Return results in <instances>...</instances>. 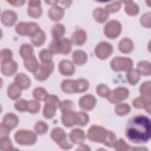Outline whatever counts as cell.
I'll return each mask as SVG.
<instances>
[{
  "label": "cell",
  "mask_w": 151,
  "mask_h": 151,
  "mask_svg": "<svg viewBox=\"0 0 151 151\" xmlns=\"http://www.w3.org/2000/svg\"><path fill=\"white\" fill-rule=\"evenodd\" d=\"M96 97L90 94H86L82 96L79 100V106L81 109L85 110H92L96 104Z\"/></svg>",
  "instance_id": "4fadbf2b"
},
{
  "label": "cell",
  "mask_w": 151,
  "mask_h": 151,
  "mask_svg": "<svg viewBox=\"0 0 151 151\" xmlns=\"http://www.w3.org/2000/svg\"><path fill=\"white\" fill-rule=\"evenodd\" d=\"M40 1H31L29 2V7L28 8V15L34 18H39L42 12V8L40 6Z\"/></svg>",
  "instance_id": "d6986e66"
},
{
  "label": "cell",
  "mask_w": 151,
  "mask_h": 151,
  "mask_svg": "<svg viewBox=\"0 0 151 151\" xmlns=\"http://www.w3.org/2000/svg\"><path fill=\"white\" fill-rule=\"evenodd\" d=\"M107 130L101 126L92 125L87 132V137L92 142L103 143Z\"/></svg>",
  "instance_id": "ba28073f"
},
{
  "label": "cell",
  "mask_w": 151,
  "mask_h": 151,
  "mask_svg": "<svg viewBox=\"0 0 151 151\" xmlns=\"http://www.w3.org/2000/svg\"><path fill=\"white\" fill-rule=\"evenodd\" d=\"M15 142L21 145H32L37 140L36 134L29 130L21 129L14 134Z\"/></svg>",
  "instance_id": "3957f363"
},
{
  "label": "cell",
  "mask_w": 151,
  "mask_h": 151,
  "mask_svg": "<svg viewBox=\"0 0 151 151\" xmlns=\"http://www.w3.org/2000/svg\"><path fill=\"white\" fill-rule=\"evenodd\" d=\"M130 107L126 103H120L116 106L115 112L119 116H124L128 114L130 111Z\"/></svg>",
  "instance_id": "ab89813d"
},
{
  "label": "cell",
  "mask_w": 151,
  "mask_h": 151,
  "mask_svg": "<svg viewBox=\"0 0 151 151\" xmlns=\"http://www.w3.org/2000/svg\"><path fill=\"white\" fill-rule=\"evenodd\" d=\"M147 14H145L140 18L141 24L143 25L145 27L149 28L150 27V17L148 18H146Z\"/></svg>",
  "instance_id": "db71d44e"
},
{
  "label": "cell",
  "mask_w": 151,
  "mask_h": 151,
  "mask_svg": "<svg viewBox=\"0 0 151 151\" xmlns=\"http://www.w3.org/2000/svg\"><path fill=\"white\" fill-rule=\"evenodd\" d=\"M1 63H5L10 60H12V52L9 49H3L1 51L0 54Z\"/></svg>",
  "instance_id": "c3c4849f"
},
{
  "label": "cell",
  "mask_w": 151,
  "mask_h": 151,
  "mask_svg": "<svg viewBox=\"0 0 151 151\" xmlns=\"http://www.w3.org/2000/svg\"><path fill=\"white\" fill-rule=\"evenodd\" d=\"M2 23L5 26L13 25L17 19V15L16 13L11 10L4 11L1 17Z\"/></svg>",
  "instance_id": "e0dca14e"
},
{
  "label": "cell",
  "mask_w": 151,
  "mask_h": 151,
  "mask_svg": "<svg viewBox=\"0 0 151 151\" xmlns=\"http://www.w3.org/2000/svg\"><path fill=\"white\" fill-rule=\"evenodd\" d=\"M24 65L25 68L30 72L34 73L38 68L39 65L35 56H32L30 58L25 59L24 60Z\"/></svg>",
  "instance_id": "d6a6232c"
},
{
  "label": "cell",
  "mask_w": 151,
  "mask_h": 151,
  "mask_svg": "<svg viewBox=\"0 0 151 151\" xmlns=\"http://www.w3.org/2000/svg\"><path fill=\"white\" fill-rule=\"evenodd\" d=\"M65 30V27L63 24L60 23L55 24L52 26L51 28V35L54 39H60L64 35Z\"/></svg>",
  "instance_id": "4dcf8cb0"
},
{
  "label": "cell",
  "mask_w": 151,
  "mask_h": 151,
  "mask_svg": "<svg viewBox=\"0 0 151 151\" xmlns=\"http://www.w3.org/2000/svg\"><path fill=\"white\" fill-rule=\"evenodd\" d=\"M121 7L120 2H114L110 4H108L106 6V10L109 12H115L118 11Z\"/></svg>",
  "instance_id": "f5cc1de1"
},
{
  "label": "cell",
  "mask_w": 151,
  "mask_h": 151,
  "mask_svg": "<svg viewBox=\"0 0 151 151\" xmlns=\"http://www.w3.org/2000/svg\"><path fill=\"white\" fill-rule=\"evenodd\" d=\"M62 90L68 94L76 93V80H64L61 84Z\"/></svg>",
  "instance_id": "484cf974"
},
{
  "label": "cell",
  "mask_w": 151,
  "mask_h": 151,
  "mask_svg": "<svg viewBox=\"0 0 151 151\" xmlns=\"http://www.w3.org/2000/svg\"><path fill=\"white\" fill-rule=\"evenodd\" d=\"M60 101L58 97L54 94H48L45 100V105L43 109V115L48 119L52 118L59 106Z\"/></svg>",
  "instance_id": "5b68a950"
},
{
  "label": "cell",
  "mask_w": 151,
  "mask_h": 151,
  "mask_svg": "<svg viewBox=\"0 0 151 151\" xmlns=\"http://www.w3.org/2000/svg\"><path fill=\"white\" fill-rule=\"evenodd\" d=\"M7 94L11 100H17L21 95V89L15 83H12L8 87Z\"/></svg>",
  "instance_id": "4316f807"
},
{
  "label": "cell",
  "mask_w": 151,
  "mask_h": 151,
  "mask_svg": "<svg viewBox=\"0 0 151 151\" xmlns=\"http://www.w3.org/2000/svg\"><path fill=\"white\" fill-rule=\"evenodd\" d=\"M77 124L80 126H86L89 121L88 115L87 113L83 111H78L77 113Z\"/></svg>",
  "instance_id": "7bdbcfd3"
},
{
  "label": "cell",
  "mask_w": 151,
  "mask_h": 151,
  "mask_svg": "<svg viewBox=\"0 0 151 151\" xmlns=\"http://www.w3.org/2000/svg\"><path fill=\"white\" fill-rule=\"evenodd\" d=\"M35 130L38 134H44L48 130V124L43 121H38L35 124Z\"/></svg>",
  "instance_id": "ee69618b"
},
{
  "label": "cell",
  "mask_w": 151,
  "mask_h": 151,
  "mask_svg": "<svg viewBox=\"0 0 151 151\" xmlns=\"http://www.w3.org/2000/svg\"><path fill=\"white\" fill-rule=\"evenodd\" d=\"M150 98H147L146 96H141L135 99L133 101V106L137 109H141L145 107L146 109H148V112L150 113Z\"/></svg>",
  "instance_id": "cb8c5ba5"
},
{
  "label": "cell",
  "mask_w": 151,
  "mask_h": 151,
  "mask_svg": "<svg viewBox=\"0 0 151 151\" xmlns=\"http://www.w3.org/2000/svg\"><path fill=\"white\" fill-rule=\"evenodd\" d=\"M85 134L84 131L80 129H73L69 134L70 141L73 143L80 145L83 143L85 140Z\"/></svg>",
  "instance_id": "ffe728a7"
},
{
  "label": "cell",
  "mask_w": 151,
  "mask_h": 151,
  "mask_svg": "<svg viewBox=\"0 0 151 151\" xmlns=\"http://www.w3.org/2000/svg\"><path fill=\"white\" fill-rule=\"evenodd\" d=\"M48 95L45 89L41 87L35 88L32 92L33 97L37 101H45Z\"/></svg>",
  "instance_id": "e575fe53"
},
{
  "label": "cell",
  "mask_w": 151,
  "mask_h": 151,
  "mask_svg": "<svg viewBox=\"0 0 151 151\" xmlns=\"http://www.w3.org/2000/svg\"><path fill=\"white\" fill-rule=\"evenodd\" d=\"M41 108L40 103L37 100H29L27 104V111L32 114L38 113Z\"/></svg>",
  "instance_id": "b9f144b4"
},
{
  "label": "cell",
  "mask_w": 151,
  "mask_h": 151,
  "mask_svg": "<svg viewBox=\"0 0 151 151\" xmlns=\"http://www.w3.org/2000/svg\"><path fill=\"white\" fill-rule=\"evenodd\" d=\"M50 51L53 54H68L72 49V42L67 38L54 39L49 46Z\"/></svg>",
  "instance_id": "7a4b0ae2"
},
{
  "label": "cell",
  "mask_w": 151,
  "mask_h": 151,
  "mask_svg": "<svg viewBox=\"0 0 151 151\" xmlns=\"http://www.w3.org/2000/svg\"><path fill=\"white\" fill-rule=\"evenodd\" d=\"M14 83L21 89L25 90L29 87L31 80L27 74L21 73L18 74L14 79Z\"/></svg>",
  "instance_id": "44dd1931"
},
{
  "label": "cell",
  "mask_w": 151,
  "mask_h": 151,
  "mask_svg": "<svg viewBox=\"0 0 151 151\" xmlns=\"http://www.w3.org/2000/svg\"><path fill=\"white\" fill-rule=\"evenodd\" d=\"M54 68V64L52 61L42 63L34 73L35 78L39 81H44L51 74Z\"/></svg>",
  "instance_id": "9c48e42d"
},
{
  "label": "cell",
  "mask_w": 151,
  "mask_h": 151,
  "mask_svg": "<svg viewBox=\"0 0 151 151\" xmlns=\"http://www.w3.org/2000/svg\"><path fill=\"white\" fill-rule=\"evenodd\" d=\"M88 82L86 79L78 78L76 80V93H83L88 88Z\"/></svg>",
  "instance_id": "8d00e7d4"
},
{
  "label": "cell",
  "mask_w": 151,
  "mask_h": 151,
  "mask_svg": "<svg viewBox=\"0 0 151 151\" xmlns=\"http://www.w3.org/2000/svg\"><path fill=\"white\" fill-rule=\"evenodd\" d=\"M111 67L115 71H129L132 69L133 61L127 57H116L111 61Z\"/></svg>",
  "instance_id": "52a82bcc"
},
{
  "label": "cell",
  "mask_w": 151,
  "mask_h": 151,
  "mask_svg": "<svg viewBox=\"0 0 151 151\" xmlns=\"http://www.w3.org/2000/svg\"><path fill=\"white\" fill-rule=\"evenodd\" d=\"M126 3L125 5V11L129 15H135L139 12L138 6L132 1L124 2Z\"/></svg>",
  "instance_id": "74e56055"
},
{
  "label": "cell",
  "mask_w": 151,
  "mask_h": 151,
  "mask_svg": "<svg viewBox=\"0 0 151 151\" xmlns=\"http://www.w3.org/2000/svg\"><path fill=\"white\" fill-rule=\"evenodd\" d=\"M10 133V130L4 126L2 123L1 124V133H0V136L1 138L7 137L8 136L9 133Z\"/></svg>",
  "instance_id": "11a10c76"
},
{
  "label": "cell",
  "mask_w": 151,
  "mask_h": 151,
  "mask_svg": "<svg viewBox=\"0 0 151 151\" xmlns=\"http://www.w3.org/2000/svg\"><path fill=\"white\" fill-rule=\"evenodd\" d=\"M104 34L110 38H116L122 31V25L116 20H111L106 24L104 27Z\"/></svg>",
  "instance_id": "8fae6325"
},
{
  "label": "cell",
  "mask_w": 151,
  "mask_h": 151,
  "mask_svg": "<svg viewBox=\"0 0 151 151\" xmlns=\"http://www.w3.org/2000/svg\"><path fill=\"white\" fill-rule=\"evenodd\" d=\"M112 45L106 41H103L99 43L95 49L96 56L101 60H105L109 57L112 54Z\"/></svg>",
  "instance_id": "7c38bea8"
},
{
  "label": "cell",
  "mask_w": 151,
  "mask_h": 151,
  "mask_svg": "<svg viewBox=\"0 0 151 151\" xmlns=\"http://www.w3.org/2000/svg\"><path fill=\"white\" fill-rule=\"evenodd\" d=\"M126 136L135 143H144L150 138L151 124L150 119L145 116H136L131 118L126 127Z\"/></svg>",
  "instance_id": "6da1fadb"
},
{
  "label": "cell",
  "mask_w": 151,
  "mask_h": 151,
  "mask_svg": "<svg viewBox=\"0 0 151 151\" xmlns=\"http://www.w3.org/2000/svg\"><path fill=\"white\" fill-rule=\"evenodd\" d=\"M73 60L76 64L81 65L87 61V55L82 50H76L73 54Z\"/></svg>",
  "instance_id": "83f0119b"
},
{
  "label": "cell",
  "mask_w": 151,
  "mask_h": 151,
  "mask_svg": "<svg viewBox=\"0 0 151 151\" xmlns=\"http://www.w3.org/2000/svg\"><path fill=\"white\" fill-rule=\"evenodd\" d=\"M87 35L83 29H78L75 31L71 37V42L77 45H81L86 41Z\"/></svg>",
  "instance_id": "603a6c76"
},
{
  "label": "cell",
  "mask_w": 151,
  "mask_h": 151,
  "mask_svg": "<svg viewBox=\"0 0 151 151\" xmlns=\"http://www.w3.org/2000/svg\"><path fill=\"white\" fill-rule=\"evenodd\" d=\"M60 73L66 76L73 75L75 72V67L72 62L68 60H63L61 61L58 65Z\"/></svg>",
  "instance_id": "5bb4252c"
},
{
  "label": "cell",
  "mask_w": 151,
  "mask_h": 151,
  "mask_svg": "<svg viewBox=\"0 0 151 151\" xmlns=\"http://www.w3.org/2000/svg\"><path fill=\"white\" fill-rule=\"evenodd\" d=\"M93 17L97 22L103 23L109 18V13L106 9L101 8H98L93 11Z\"/></svg>",
  "instance_id": "f1b7e54d"
},
{
  "label": "cell",
  "mask_w": 151,
  "mask_h": 151,
  "mask_svg": "<svg viewBox=\"0 0 151 151\" xmlns=\"http://www.w3.org/2000/svg\"><path fill=\"white\" fill-rule=\"evenodd\" d=\"M60 110L62 112L67 111L68 110H71L73 107V102L70 100H64L60 103L59 106Z\"/></svg>",
  "instance_id": "681fc988"
},
{
  "label": "cell",
  "mask_w": 151,
  "mask_h": 151,
  "mask_svg": "<svg viewBox=\"0 0 151 151\" xmlns=\"http://www.w3.org/2000/svg\"><path fill=\"white\" fill-rule=\"evenodd\" d=\"M64 14V11L63 8L57 5H54L48 11V16L50 18L55 21L60 20L63 17Z\"/></svg>",
  "instance_id": "7402d4cb"
},
{
  "label": "cell",
  "mask_w": 151,
  "mask_h": 151,
  "mask_svg": "<svg viewBox=\"0 0 151 151\" xmlns=\"http://www.w3.org/2000/svg\"><path fill=\"white\" fill-rule=\"evenodd\" d=\"M17 69V63L12 60L1 63V73L5 76H11L16 73Z\"/></svg>",
  "instance_id": "2e32d148"
},
{
  "label": "cell",
  "mask_w": 151,
  "mask_h": 151,
  "mask_svg": "<svg viewBox=\"0 0 151 151\" xmlns=\"http://www.w3.org/2000/svg\"><path fill=\"white\" fill-rule=\"evenodd\" d=\"M61 120L63 124L68 127L77 124V113L73 111L72 110L63 112Z\"/></svg>",
  "instance_id": "9a60e30c"
},
{
  "label": "cell",
  "mask_w": 151,
  "mask_h": 151,
  "mask_svg": "<svg viewBox=\"0 0 151 151\" xmlns=\"http://www.w3.org/2000/svg\"><path fill=\"white\" fill-rule=\"evenodd\" d=\"M8 2L10 3L11 4H12V5L14 6H22L23 5V4L25 2V1H7Z\"/></svg>",
  "instance_id": "9f6ffc18"
},
{
  "label": "cell",
  "mask_w": 151,
  "mask_h": 151,
  "mask_svg": "<svg viewBox=\"0 0 151 151\" xmlns=\"http://www.w3.org/2000/svg\"><path fill=\"white\" fill-rule=\"evenodd\" d=\"M19 53L22 58L25 60L34 56V50L31 45L24 44L21 46Z\"/></svg>",
  "instance_id": "1f68e13d"
},
{
  "label": "cell",
  "mask_w": 151,
  "mask_h": 151,
  "mask_svg": "<svg viewBox=\"0 0 151 151\" xmlns=\"http://www.w3.org/2000/svg\"><path fill=\"white\" fill-rule=\"evenodd\" d=\"M27 104L28 101L24 99H20L18 100L15 104V108L19 111H27Z\"/></svg>",
  "instance_id": "816d5d0a"
},
{
  "label": "cell",
  "mask_w": 151,
  "mask_h": 151,
  "mask_svg": "<svg viewBox=\"0 0 151 151\" xmlns=\"http://www.w3.org/2000/svg\"><path fill=\"white\" fill-rule=\"evenodd\" d=\"M52 55L53 54L49 50L44 49L41 51L39 56L42 63H47L52 61Z\"/></svg>",
  "instance_id": "f6af8a7d"
},
{
  "label": "cell",
  "mask_w": 151,
  "mask_h": 151,
  "mask_svg": "<svg viewBox=\"0 0 151 151\" xmlns=\"http://www.w3.org/2000/svg\"><path fill=\"white\" fill-rule=\"evenodd\" d=\"M129 91L125 87H117L113 91H110L107 100L113 104H119V103L125 100L128 97Z\"/></svg>",
  "instance_id": "30bf717a"
},
{
  "label": "cell",
  "mask_w": 151,
  "mask_h": 151,
  "mask_svg": "<svg viewBox=\"0 0 151 151\" xmlns=\"http://www.w3.org/2000/svg\"><path fill=\"white\" fill-rule=\"evenodd\" d=\"M137 71L140 74L143 76H149L150 74V64L149 62L142 61L138 63Z\"/></svg>",
  "instance_id": "836d02e7"
},
{
  "label": "cell",
  "mask_w": 151,
  "mask_h": 151,
  "mask_svg": "<svg viewBox=\"0 0 151 151\" xmlns=\"http://www.w3.org/2000/svg\"><path fill=\"white\" fill-rule=\"evenodd\" d=\"M119 49L122 53L127 54L130 52L133 49V41L127 38L121 40L119 44Z\"/></svg>",
  "instance_id": "d4e9b609"
},
{
  "label": "cell",
  "mask_w": 151,
  "mask_h": 151,
  "mask_svg": "<svg viewBox=\"0 0 151 151\" xmlns=\"http://www.w3.org/2000/svg\"><path fill=\"white\" fill-rule=\"evenodd\" d=\"M0 149L1 150H4V151H8V150H12L15 149L13 147L12 143L11 142V139L8 137V136L1 138Z\"/></svg>",
  "instance_id": "f35d334b"
},
{
  "label": "cell",
  "mask_w": 151,
  "mask_h": 151,
  "mask_svg": "<svg viewBox=\"0 0 151 151\" xmlns=\"http://www.w3.org/2000/svg\"><path fill=\"white\" fill-rule=\"evenodd\" d=\"M65 131L60 127H54L51 133V139L63 149H70L73 147V144L68 142Z\"/></svg>",
  "instance_id": "277c9868"
},
{
  "label": "cell",
  "mask_w": 151,
  "mask_h": 151,
  "mask_svg": "<svg viewBox=\"0 0 151 151\" xmlns=\"http://www.w3.org/2000/svg\"><path fill=\"white\" fill-rule=\"evenodd\" d=\"M77 150H90V148L88 147V146L86 145H84L83 143H81L79 145L78 148Z\"/></svg>",
  "instance_id": "6f0895ef"
},
{
  "label": "cell",
  "mask_w": 151,
  "mask_h": 151,
  "mask_svg": "<svg viewBox=\"0 0 151 151\" xmlns=\"http://www.w3.org/2000/svg\"><path fill=\"white\" fill-rule=\"evenodd\" d=\"M150 82L149 81L147 82H145L142 84H141L140 87V91L143 96L146 97L147 96L150 97Z\"/></svg>",
  "instance_id": "f907efd6"
},
{
  "label": "cell",
  "mask_w": 151,
  "mask_h": 151,
  "mask_svg": "<svg viewBox=\"0 0 151 151\" xmlns=\"http://www.w3.org/2000/svg\"><path fill=\"white\" fill-rule=\"evenodd\" d=\"M40 30V28L39 25L34 22H20L15 27V31L18 34L30 36L31 37Z\"/></svg>",
  "instance_id": "8992f818"
},
{
  "label": "cell",
  "mask_w": 151,
  "mask_h": 151,
  "mask_svg": "<svg viewBox=\"0 0 151 151\" xmlns=\"http://www.w3.org/2000/svg\"><path fill=\"white\" fill-rule=\"evenodd\" d=\"M126 77L128 82L132 85H134L138 83L140 78V74L138 71L133 69H131L128 71V73L126 74Z\"/></svg>",
  "instance_id": "d590c367"
},
{
  "label": "cell",
  "mask_w": 151,
  "mask_h": 151,
  "mask_svg": "<svg viewBox=\"0 0 151 151\" xmlns=\"http://www.w3.org/2000/svg\"><path fill=\"white\" fill-rule=\"evenodd\" d=\"M96 91L98 95H99L100 96L102 97H107L110 92V90L106 84H99L97 86Z\"/></svg>",
  "instance_id": "7dc6e473"
},
{
  "label": "cell",
  "mask_w": 151,
  "mask_h": 151,
  "mask_svg": "<svg viewBox=\"0 0 151 151\" xmlns=\"http://www.w3.org/2000/svg\"><path fill=\"white\" fill-rule=\"evenodd\" d=\"M32 44L37 47H40L44 44L45 41V34L44 31L40 29L35 35L31 37Z\"/></svg>",
  "instance_id": "f546056e"
},
{
  "label": "cell",
  "mask_w": 151,
  "mask_h": 151,
  "mask_svg": "<svg viewBox=\"0 0 151 151\" xmlns=\"http://www.w3.org/2000/svg\"><path fill=\"white\" fill-rule=\"evenodd\" d=\"M116 136L115 134L111 131L107 130L103 144L106 145L107 147H113V145L115 142L116 141Z\"/></svg>",
  "instance_id": "60d3db41"
},
{
  "label": "cell",
  "mask_w": 151,
  "mask_h": 151,
  "mask_svg": "<svg viewBox=\"0 0 151 151\" xmlns=\"http://www.w3.org/2000/svg\"><path fill=\"white\" fill-rule=\"evenodd\" d=\"M18 123L19 119L18 116L12 113H9L4 116L1 123L11 130L15 128Z\"/></svg>",
  "instance_id": "ac0fdd59"
},
{
  "label": "cell",
  "mask_w": 151,
  "mask_h": 151,
  "mask_svg": "<svg viewBox=\"0 0 151 151\" xmlns=\"http://www.w3.org/2000/svg\"><path fill=\"white\" fill-rule=\"evenodd\" d=\"M113 147H114L116 150L119 151H124L130 149V146L127 143H126V142L122 139H120L116 141L113 145Z\"/></svg>",
  "instance_id": "bcb514c9"
}]
</instances>
